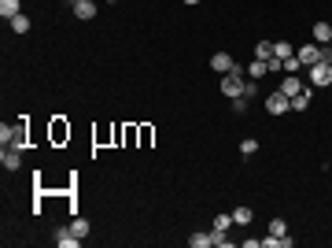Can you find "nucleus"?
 Segmentation results:
<instances>
[{
  "mask_svg": "<svg viewBox=\"0 0 332 248\" xmlns=\"http://www.w3.org/2000/svg\"><path fill=\"white\" fill-rule=\"evenodd\" d=\"M63 137H70V126H67L63 119H56V122H52V141H63Z\"/></svg>",
  "mask_w": 332,
  "mask_h": 248,
  "instance_id": "2eb2a0df",
  "label": "nucleus"
},
{
  "mask_svg": "<svg viewBox=\"0 0 332 248\" xmlns=\"http://www.w3.org/2000/svg\"><path fill=\"white\" fill-rule=\"evenodd\" d=\"M299 67H303V63H299V56H292V59H284V71H288V74H295Z\"/></svg>",
  "mask_w": 332,
  "mask_h": 248,
  "instance_id": "a878e982",
  "label": "nucleus"
},
{
  "mask_svg": "<svg viewBox=\"0 0 332 248\" xmlns=\"http://www.w3.org/2000/svg\"><path fill=\"white\" fill-rule=\"evenodd\" d=\"M233 67H236V63H233V56H229V52H214V56H211V71H218V74H229Z\"/></svg>",
  "mask_w": 332,
  "mask_h": 248,
  "instance_id": "423d86ee",
  "label": "nucleus"
},
{
  "mask_svg": "<svg viewBox=\"0 0 332 248\" xmlns=\"http://www.w3.org/2000/svg\"><path fill=\"white\" fill-rule=\"evenodd\" d=\"M295 56H299V63H303V67H314V63L321 59V44H318V41H314V44H303Z\"/></svg>",
  "mask_w": 332,
  "mask_h": 248,
  "instance_id": "20e7f679",
  "label": "nucleus"
},
{
  "mask_svg": "<svg viewBox=\"0 0 332 248\" xmlns=\"http://www.w3.org/2000/svg\"><path fill=\"white\" fill-rule=\"evenodd\" d=\"M229 226H233V215H218V219H214V230H221V234H225Z\"/></svg>",
  "mask_w": 332,
  "mask_h": 248,
  "instance_id": "b1692460",
  "label": "nucleus"
},
{
  "mask_svg": "<svg viewBox=\"0 0 332 248\" xmlns=\"http://www.w3.org/2000/svg\"><path fill=\"white\" fill-rule=\"evenodd\" d=\"M0 163H4L8 170H19V163H22V148H11V145H4V152H0Z\"/></svg>",
  "mask_w": 332,
  "mask_h": 248,
  "instance_id": "39448f33",
  "label": "nucleus"
},
{
  "mask_svg": "<svg viewBox=\"0 0 332 248\" xmlns=\"http://www.w3.org/2000/svg\"><path fill=\"white\" fill-rule=\"evenodd\" d=\"M314 41H318V44H328V41H332V26H328V22H314Z\"/></svg>",
  "mask_w": 332,
  "mask_h": 248,
  "instance_id": "9d476101",
  "label": "nucleus"
},
{
  "mask_svg": "<svg viewBox=\"0 0 332 248\" xmlns=\"http://www.w3.org/2000/svg\"><path fill=\"white\" fill-rule=\"evenodd\" d=\"M270 234H273V237H284V234H288V222H284V219H273V222H270Z\"/></svg>",
  "mask_w": 332,
  "mask_h": 248,
  "instance_id": "4be33fe9",
  "label": "nucleus"
},
{
  "mask_svg": "<svg viewBox=\"0 0 332 248\" xmlns=\"http://www.w3.org/2000/svg\"><path fill=\"white\" fill-rule=\"evenodd\" d=\"M11 148H26V115H22V122L19 126H11V141H8Z\"/></svg>",
  "mask_w": 332,
  "mask_h": 248,
  "instance_id": "6e6552de",
  "label": "nucleus"
},
{
  "mask_svg": "<svg viewBox=\"0 0 332 248\" xmlns=\"http://www.w3.org/2000/svg\"><path fill=\"white\" fill-rule=\"evenodd\" d=\"M0 15H4V19H15V15H22V11H19V0H0Z\"/></svg>",
  "mask_w": 332,
  "mask_h": 248,
  "instance_id": "f8f14e48",
  "label": "nucleus"
},
{
  "mask_svg": "<svg viewBox=\"0 0 332 248\" xmlns=\"http://www.w3.org/2000/svg\"><path fill=\"white\" fill-rule=\"evenodd\" d=\"M262 244H266V248H280V237L270 234V237H262Z\"/></svg>",
  "mask_w": 332,
  "mask_h": 248,
  "instance_id": "cd10ccee",
  "label": "nucleus"
},
{
  "mask_svg": "<svg viewBox=\"0 0 332 248\" xmlns=\"http://www.w3.org/2000/svg\"><path fill=\"white\" fill-rule=\"evenodd\" d=\"M221 93H225V97H244V67L240 63L229 74H221Z\"/></svg>",
  "mask_w": 332,
  "mask_h": 248,
  "instance_id": "f257e3e1",
  "label": "nucleus"
},
{
  "mask_svg": "<svg viewBox=\"0 0 332 248\" xmlns=\"http://www.w3.org/2000/svg\"><path fill=\"white\" fill-rule=\"evenodd\" d=\"M310 97H314V93H310V89H303V93H299V97L292 100V107H295V111H307V107H310Z\"/></svg>",
  "mask_w": 332,
  "mask_h": 248,
  "instance_id": "f3484780",
  "label": "nucleus"
},
{
  "mask_svg": "<svg viewBox=\"0 0 332 248\" xmlns=\"http://www.w3.org/2000/svg\"><path fill=\"white\" fill-rule=\"evenodd\" d=\"M188 244H192V248H211V244H214V234H192V237H188Z\"/></svg>",
  "mask_w": 332,
  "mask_h": 248,
  "instance_id": "4468645a",
  "label": "nucleus"
},
{
  "mask_svg": "<svg viewBox=\"0 0 332 248\" xmlns=\"http://www.w3.org/2000/svg\"><path fill=\"white\" fill-rule=\"evenodd\" d=\"M266 71H270V67H266V59H255V63L247 67V74H251V82H259V78H262Z\"/></svg>",
  "mask_w": 332,
  "mask_h": 248,
  "instance_id": "a211bd4d",
  "label": "nucleus"
},
{
  "mask_svg": "<svg viewBox=\"0 0 332 248\" xmlns=\"http://www.w3.org/2000/svg\"><path fill=\"white\" fill-rule=\"evenodd\" d=\"M70 234H74V237H89V222H85V219H74V222H70Z\"/></svg>",
  "mask_w": 332,
  "mask_h": 248,
  "instance_id": "aec40b11",
  "label": "nucleus"
},
{
  "mask_svg": "<svg viewBox=\"0 0 332 248\" xmlns=\"http://www.w3.org/2000/svg\"><path fill=\"white\" fill-rule=\"evenodd\" d=\"M280 93H284V97H288V100H295V97H299V93H303V82H299V78H295V74H288V78H284V82H280Z\"/></svg>",
  "mask_w": 332,
  "mask_h": 248,
  "instance_id": "0eeeda50",
  "label": "nucleus"
},
{
  "mask_svg": "<svg viewBox=\"0 0 332 248\" xmlns=\"http://www.w3.org/2000/svg\"><path fill=\"white\" fill-rule=\"evenodd\" d=\"M240 152H244V156H255V152H259V141H255V137H247V141L240 145Z\"/></svg>",
  "mask_w": 332,
  "mask_h": 248,
  "instance_id": "5701e85b",
  "label": "nucleus"
},
{
  "mask_svg": "<svg viewBox=\"0 0 332 248\" xmlns=\"http://www.w3.org/2000/svg\"><path fill=\"white\" fill-rule=\"evenodd\" d=\"M255 59H273V41H259L255 44Z\"/></svg>",
  "mask_w": 332,
  "mask_h": 248,
  "instance_id": "dca6fc26",
  "label": "nucleus"
},
{
  "mask_svg": "<svg viewBox=\"0 0 332 248\" xmlns=\"http://www.w3.org/2000/svg\"><path fill=\"white\" fill-rule=\"evenodd\" d=\"M251 219H255V215H251V208H236V211H233V222H240V226H247Z\"/></svg>",
  "mask_w": 332,
  "mask_h": 248,
  "instance_id": "6ab92c4d",
  "label": "nucleus"
},
{
  "mask_svg": "<svg viewBox=\"0 0 332 248\" xmlns=\"http://www.w3.org/2000/svg\"><path fill=\"white\" fill-rule=\"evenodd\" d=\"M67 4H70V8H78V4H82V0H67Z\"/></svg>",
  "mask_w": 332,
  "mask_h": 248,
  "instance_id": "c756f323",
  "label": "nucleus"
},
{
  "mask_svg": "<svg viewBox=\"0 0 332 248\" xmlns=\"http://www.w3.org/2000/svg\"><path fill=\"white\" fill-rule=\"evenodd\" d=\"M74 15L78 19H92V15H96V4H92V0H82V4L74 8Z\"/></svg>",
  "mask_w": 332,
  "mask_h": 248,
  "instance_id": "ddd939ff",
  "label": "nucleus"
},
{
  "mask_svg": "<svg viewBox=\"0 0 332 248\" xmlns=\"http://www.w3.org/2000/svg\"><path fill=\"white\" fill-rule=\"evenodd\" d=\"M185 4H199V0H185Z\"/></svg>",
  "mask_w": 332,
  "mask_h": 248,
  "instance_id": "7c9ffc66",
  "label": "nucleus"
},
{
  "mask_svg": "<svg viewBox=\"0 0 332 248\" xmlns=\"http://www.w3.org/2000/svg\"><path fill=\"white\" fill-rule=\"evenodd\" d=\"M321 63H332V49H328V44H321Z\"/></svg>",
  "mask_w": 332,
  "mask_h": 248,
  "instance_id": "c85d7f7f",
  "label": "nucleus"
},
{
  "mask_svg": "<svg viewBox=\"0 0 332 248\" xmlns=\"http://www.w3.org/2000/svg\"><path fill=\"white\" fill-rule=\"evenodd\" d=\"M266 111H270V115H284V111H292V100L284 97L280 89H273L270 97H266Z\"/></svg>",
  "mask_w": 332,
  "mask_h": 248,
  "instance_id": "f03ea898",
  "label": "nucleus"
},
{
  "mask_svg": "<svg viewBox=\"0 0 332 248\" xmlns=\"http://www.w3.org/2000/svg\"><path fill=\"white\" fill-rule=\"evenodd\" d=\"M233 111L244 115V111H247V97H233Z\"/></svg>",
  "mask_w": 332,
  "mask_h": 248,
  "instance_id": "393cba45",
  "label": "nucleus"
},
{
  "mask_svg": "<svg viewBox=\"0 0 332 248\" xmlns=\"http://www.w3.org/2000/svg\"><path fill=\"white\" fill-rule=\"evenodd\" d=\"M56 244H59V248H78V244H82V237H74V234H70V230H67V226H63V230H59V234H56Z\"/></svg>",
  "mask_w": 332,
  "mask_h": 248,
  "instance_id": "1a4fd4ad",
  "label": "nucleus"
},
{
  "mask_svg": "<svg viewBox=\"0 0 332 248\" xmlns=\"http://www.w3.org/2000/svg\"><path fill=\"white\" fill-rule=\"evenodd\" d=\"M310 82H314V85H318V89H325V85H332V63H321V59H318V63H314V67H310Z\"/></svg>",
  "mask_w": 332,
  "mask_h": 248,
  "instance_id": "7ed1b4c3",
  "label": "nucleus"
},
{
  "mask_svg": "<svg viewBox=\"0 0 332 248\" xmlns=\"http://www.w3.org/2000/svg\"><path fill=\"white\" fill-rule=\"evenodd\" d=\"M11 30H15V34H26V30H30V19H26V15H15V19H11Z\"/></svg>",
  "mask_w": 332,
  "mask_h": 248,
  "instance_id": "412c9836",
  "label": "nucleus"
},
{
  "mask_svg": "<svg viewBox=\"0 0 332 248\" xmlns=\"http://www.w3.org/2000/svg\"><path fill=\"white\" fill-rule=\"evenodd\" d=\"M273 56H277L280 63H284V59H292V56H295V49H292L288 41H277V44H273Z\"/></svg>",
  "mask_w": 332,
  "mask_h": 248,
  "instance_id": "9b49d317",
  "label": "nucleus"
},
{
  "mask_svg": "<svg viewBox=\"0 0 332 248\" xmlns=\"http://www.w3.org/2000/svg\"><path fill=\"white\" fill-rule=\"evenodd\" d=\"M255 93H259V82H244V97H247V100L255 97Z\"/></svg>",
  "mask_w": 332,
  "mask_h": 248,
  "instance_id": "bb28decb",
  "label": "nucleus"
}]
</instances>
